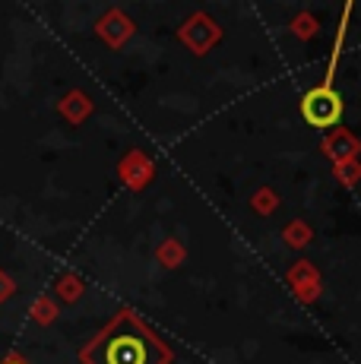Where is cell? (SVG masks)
<instances>
[{
	"mask_svg": "<svg viewBox=\"0 0 361 364\" xmlns=\"http://www.w3.org/2000/svg\"><path fill=\"white\" fill-rule=\"evenodd\" d=\"M0 364H29V361H26L23 355H6V358L0 361Z\"/></svg>",
	"mask_w": 361,
	"mask_h": 364,
	"instance_id": "obj_8",
	"label": "cell"
},
{
	"mask_svg": "<svg viewBox=\"0 0 361 364\" xmlns=\"http://www.w3.org/2000/svg\"><path fill=\"white\" fill-rule=\"evenodd\" d=\"M95 32H99V38H105L111 48H121L124 41L134 35V23H130L121 10H108L105 16L95 23Z\"/></svg>",
	"mask_w": 361,
	"mask_h": 364,
	"instance_id": "obj_3",
	"label": "cell"
},
{
	"mask_svg": "<svg viewBox=\"0 0 361 364\" xmlns=\"http://www.w3.org/2000/svg\"><path fill=\"white\" fill-rule=\"evenodd\" d=\"M54 291H58L60 301H76L82 295V279L73 276V272H64V276L54 282Z\"/></svg>",
	"mask_w": 361,
	"mask_h": 364,
	"instance_id": "obj_6",
	"label": "cell"
},
{
	"mask_svg": "<svg viewBox=\"0 0 361 364\" xmlns=\"http://www.w3.org/2000/svg\"><path fill=\"white\" fill-rule=\"evenodd\" d=\"M58 111H60V114H64L70 124H80V121H86V114L92 111V102H89L82 92H76V89H73V92H67L64 99H60Z\"/></svg>",
	"mask_w": 361,
	"mask_h": 364,
	"instance_id": "obj_4",
	"label": "cell"
},
{
	"mask_svg": "<svg viewBox=\"0 0 361 364\" xmlns=\"http://www.w3.org/2000/svg\"><path fill=\"white\" fill-rule=\"evenodd\" d=\"M13 295H16V279H13L6 269H0V304L10 301Z\"/></svg>",
	"mask_w": 361,
	"mask_h": 364,
	"instance_id": "obj_7",
	"label": "cell"
},
{
	"mask_svg": "<svg viewBox=\"0 0 361 364\" xmlns=\"http://www.w3.org/2000/svg\"><path fill=\"white\" fill-rule=\"evenodd\" d=\"M301 114L308 124H317V127H333V124L343 117V99L333 92V70L326 76L323 86L311 89L301 102Z\"/></svg>",
	"mask_w": 361,
	"mask_h": 364,
	"instance_id": "obj_2",
	"label": "cell"
},
{
	"mask_svg": "<svg viewBox=\"0 0 361 364\" xmlns=\"http://www.w3.org/2000/svg\"><path fill=\"white\" fill-rule=\"evenodd\" d=\"M171 348L130 307L117 311L80 348V364H171Z\"/></svg>",
	"mask_w": 361,
	"mask_h": 364,
	"instance_id": "obj_1",
	"label": "cell"
},
{
	"mask_svg": "<svg viewBox=\"0 0 361 364\" xmlns=\"http://www.w3.org/2000/svg\"><path fill=\"white\" fill-rule=\"evenodd\" d=\"M58 314H60V304L51 295H38L29 304V320L38 326H51L54 320H58Z\"/></svg>",
	"mask_w": 361,
	"mask_h": 364,
	"instance_id": "obj_5",
	"label": "cell"
}]
</instances>
